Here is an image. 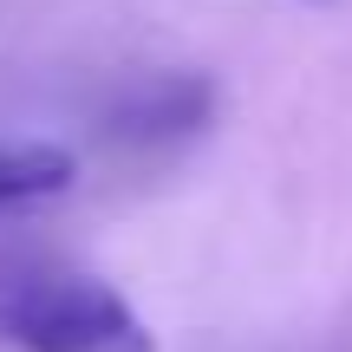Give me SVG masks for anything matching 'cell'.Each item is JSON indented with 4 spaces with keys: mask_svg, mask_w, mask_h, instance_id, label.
<instances>
[{
    "mask_svg": "<svg viewBox=\"0 0 352 352\" xmlns=\"http://www.w3.org/2000/svg\"><path fill=\"white\" fill-rule=\"evenodd\" d=\"M0 346H13V352H157V333L98 274H26L0 287Z\"/></svg>",
    "mask_w": 352,
    "mask_h": 352,
    "instance_id": "1",
    "label": "cell"
},
{
    "mask_svg": "<svg viewBox=\"0 0 352 352\" xmlns=\"http://www.w3.org/2000/svg\"><path fill=\"white\" fill-rule=\"evenodd\" d=\"M78 183V157L65 144H0V215L52 202Z\"/></svg>",
    "mask_w": 352,
    "mask_h": 352,
    "instance_id": "2",
    "label": "cell"
}]
</instances>
